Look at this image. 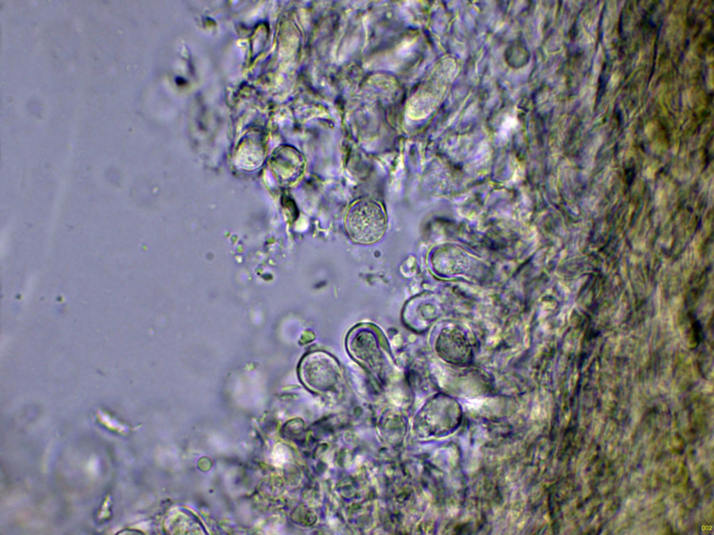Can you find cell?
Returning a JSON list of instances; mask_svg holds the SVG:
<instances>
[{
    "instance_id": "1",
    "label": "cell",
    "mask_w": 714,
    "mask_h": 535,
    "mask_svg": "<svg viewBox=\"0 0 714 535\" xmlns=\"http://www.w3.org/2000/svg\"><path fill=\"white\" fill-rule=\"evenodd\" d=\"M344 227L348 237L359 244H372L379 240L387 228V216L383 206L370 199L355 201L348 208Z\"/></svg>"
}]
</instances>
